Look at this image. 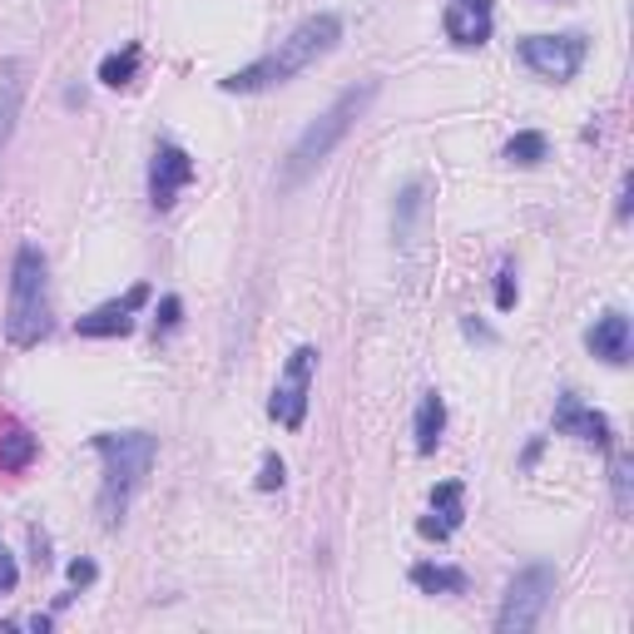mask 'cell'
<instances>
[{
  "label": "cell",
  "instance_id": "cell-1",
  "mask_svg": "<svg viewBox=\"0 0 634 634\" xmlns=\"http://www.w3.org/2000/svg\"><path fill=\"white\" fill-rule=\"evenodd\" d=\"M337 40H343V15L318 11V15L293 25L288 40H278L268 55H258L253 65L219 79V89L223 95H263V89H273V85H288V79H298L302 70H312L323 55H333Z\"/></svg>",
  "mask_w": 634,
  "mask_h": 634
},
{
  "label": "cell",
  "instance_id": "cell-2",
  "mask_svg": "<svg viewBox=\"0 0 634 634\" xmlns=\"http://www.w3.org/2000/svg\"><path fill=\"white\" fill-rule=\"evenodd\" d=\"M95 451L104 461V481H100V521L120 525L129 501L139 496L145 476L154 471L159 442L149 432H100L95 436Z\"/></svg>",
  "mask_w": 634,
  "mask_h": 634
},
{
  "label": "cell",
  "instance_id": "cell-3",
  "mask_svg": "<svg viewBox=\"0 0 634 634\" xmlns=\"http://www.w3.org/2000/svg\"><path fill=\"white\" fill-rule=\"evenodd\" d=\"M372 100H377V85H372V79H368V85L343 89V95H337V100L327 104V110L298 134V145L288 149V164H283V189L302 184L312 169H323L327 159H333V149L343 145L347 134H352V124L368 114Z\"/></svg>",
  "mask_w": 634,
  "mask_h": 634
},
{
  "label": "cell",
  "instance_id": "cell-4",
  "mask_svg": "<svg viewBox=\"0 0 634 634\" xmlns=\"http://www.w3.org/2000/svg\"><path fill=\"white\" fill-rule=\"evenodd\" d=\"M50 333V268L35 244L15 248L11 263V302H5V337L11 347H35Z\"/></svg>",
  "mask_w": 634,
  "mask_h": 634
},
{
  "label": "cell",
  "instance_id": "cell-5",
  "mask_svg": "<svg viewBox=\"0 0 634 634\" xmlns=\"http://www.w3.org/2000/svg\"><path fill=\"white\" fill-rule=\"evenodd\" d=\"M550 595H556V570L550 565H525L521 575L506 585L501 614H496V634H525L540 624V614L550 610Z\"/></svg>",
  "mask_w": 634,
  "mask_h": 634
},
{
  "label": "cell",
  "instance_id": "cell-6",
  "mask_svg": "<svg viewBox=\"0 0 634 634\" xmlns=\"http://www.w3.org/2000/svg\"><path fill=\"white\" fill-rule=\"evenodd\" d=\"M515 50H521L525 70H535V75L550 79V85H565V79L580 75V65H585V55H591V40H585L580 30H565V35H525Z\"/></svg>",
  "mask_w": 634,
  "mask_h": 634
},
{
  "label": "cell",
  "instance_id": "cell-7",
  "mask_svg": "<svg viewBox=\"0 0 634 634\" xmlns=\"http://www.w3.org/2000/svg\"><path fill=\"white\" fill-rule=\"evenodd\" d=\"M312 372H318V347H293L288 368H283L278 387H273V401H268V412L273 422L298 432L308 422V397H312Z\"/></svg>",
  "mask_w": 634,
  "mask_h": 634
},
{
  "label": "cell",
  "instance_id": "cell-8",
  "mask_svg": "<svg viewBox=\"0 0 634 634\" xmlns=\"http://www.w3.org/2000/svg\"><path fill=\"white\" fill-rule=\"evenodd\" d=\"M189 184H194L189 149H178L174 139H164V145L154 149V164H149V203H154V209H169Z\"/></svg>",
  "mask_w": 634,
  "mask_h": 634
},
{
  "label": "cell",
  "instance_id": "cell-9",
  "mask_svg": "<svg viewBox=\"0 0 634 634\" xmlns=\"http://www.w3.org/2000/svg\"><path fill=\"white\" fill-rule=\"evenodd\" d=\"M149 302V288L145 283H134L124 298H114V302H100L95 312H85L75 323V333L79 337H124V333H134V312L145 308Z\"/></svg>",
  "mask_w": 634,
  "mask_h": 634
},
{
  "label": "cell",
  "instance_id": "cell-10",
  "mask_svg": "<svg viewBox=\"0 0 634 634\" xmlns=\"http://www.w3.org/2000/svg\"><path fill=\"white\" fill-rule=\"evenodd\" d=\"M556 432L560 436H575V442H585V446H600V451H610V446H614L610 417L595 412V407H585L575 391H565V397L556 401Z\"/></svg>",
  "mask_w": 634,
  "mask_h": 634
},
{
  "label": "cell",
  "instance_id": "cell-11",
  "mask_svg": "<svg viewBox=\"0 0 634 634\" xmlns=\"http://www.w3.org/2000/svg\"><path fill=\"white\" fill-rule=\"evenodd\" d=\"M446 40L471 50V45H486L490 30H496V5L490 0H446Z\"/></svg>",
  "mask_w": 634,
  "mask_h": 634
},
{
  "label": "cell",
  "instance_id": "cell-12",
  "mask_svg": "<svg viewBox=\"0 0 634 634\" xmlns=\"http://www.w3.org/2000/svg\"><path fill=\"white\" fill-rule=\"evenodd\" d=\"M585 347H591V357L610 362V368H624L630 352H634L630 318H624V312H605V318H595V327L585 333Z\"/></svg>",
  "mask_w": 634,
  "mask_h": 634
},
{
  "label": "cell",
  "instance_id": "cell-13",
  "mask_svg": "<svg viewBox=\"0 0 634 634\" xmlns=\"http://www.w3.org/2000/svg\"><path fill=\"white\" fill-rule=\"evenodd\" d=\"M461 481H442V486H432V515H422V525L417 531L426 535V540H451L461 525V515H467V506H461Z\"/></svg>",
  "mask_w": 634,
  "mask_h": 634
},
{
  "label": "cell",
  "instance_id": "cell-14",
  "mask_svg": "<svg viewBox=\"0 0 634 634\" xmlns=\"http://www.w3.org/2000/svg\"><path fill=\"white\" fill-rule=\"evenodd\" d=\"M21 104H25V65L21 60H0V154L11 145Z\"/></svg>",
  "mask_w": 634,
  "mask_h": 634
},
{
  "label": "cell",
  "instance_id": "cell-15",
  "mask_svg": "<svg viewBox=\"0 0 634 634\" xmlns=\"http://www.w3.org/2000/svg\"><path fill=\"white\" fill-rule=\"evenodd\" d=\"M442 432H446V401L436 391H426L422 407H417V422H412V436H417V451L432 457L436 446H442Z\"/></svg>",
  "mask_w": 634,
  "mask_h": 634
},
{
  "label": "cell",
  "instance_id": "cell-16",
  "mask_svg": "<svg viewBox=\"0 0 634 634\" xmlns=\"http://www.w3.org/2000/svg\"><path fill=\"white\" fill-rule=\"evenodd\" d=\"M412 585L422 595H467V570L422 560V565H412Z\"/></svg>",
  "mask_w": 634,
  "mask_h": 634
},
{
  "label": "cell",
  "instance_id": "cell-17",
  "mask_svg": "<svg viewBox=\"0 0 634 634\" xmlns=\"http://www.w3.org/2000/svg\"><path fill=\"white\" fill-rule=\"evenodd\" d=\"M35 451H40V442H35L21 422L0 426V471H25L35 461Z\"/></svg>",
  "mask_w": 634,
  "mask_h": 634
},
{
  "label": "cell",
  "instance_id": "cell-18",
  "mask_svg": "<svg viewBox=\"0 0 634 634\" xmlns=\"http://www.w3.org/2000/svg\"><path fill=\"white\" fill-rule=\"evenodd\" d=\"M139 75V45H124V50H114V55H104L100 60V85H110V89H120V85H129V79Z\"/></svg>",
  "mask_w": 634,
  "mask_h": 634
},
{
  "label": "cell",
  "instance_id": "cell-19",
  "mask_svg": "<svg viewBox=\"0 0 634 634\" xmlns=\"http://www.w3.org/2000/svg\"><path fill=\"white\" fill-rule=\"evenodd\" d=\"M550 154V139L540 129H521L511 139V145H506V159H511V164H521V169H531V164H540V159Z\"/></svg>",
  "mask_w": 634,
  "mask_h": 634
},
{
  "label": "cell",
  "instance_id": "cell-20",
  "mask_svg": "<svg viewBox=\"0 0 634 634\" xmlns=\"http://www.w3.org/2000/svg\"><path fill=\"white\" fill-rule=\"evenodd\" d=\"M610 481H614V511L620 515H630V506H634V461L624 457H614V467H610Z\"/></svg>",
  "mask_w": 634,
  "mask_h": 634
},
{
  "label": "cell",
  "instance_id": "cell-21",
  "mask_svg": "<svg viewBox=\"0 0 634 634\" xmlns=\"http://www.w3.org/2000/svg\"><path fill=\"white\" fill-rule=\"evenodd\" d=\"M417 209H422V184H407V189H401V199H397V238H401V244L412 238Z\"/></svg>",
  "mask_w": 634,
  "mask_h": 634
},
{
  "label": "cell",
  "instance_id": "cell-22",
  "mask_svg": "<svg viewBox=\"0 0 634 634\" xmlns=\"http://www.w3.org/2000/svg\"><path fill=\"white\" fill-rule=\"evenodd\" d=\"M515 298H521V288H515V268H511V263H501V273H496V308L511 312V308H515Z\"/></svg>",
  "mask_w": 634,
  "mask_h": 634
},
{
  "label": "cell",
  "instance_id": "cell-23",
  "mask_svg": "<svg viewBox=\"0 0 634 634\" xmlns=\"http://www.w3.org/2000/svg\"><path fill=\"white\" fill-rule=\"evenodd\" d=\"M283 476H288L283 457H278V451H268L263 467H258V490H278V486H283Z\"/></svg>",
  "mask_w": 634,
  "mask_h": 634
},
{
  "label": "cell",
  "instance_id": "cell-24",
  "mask_svg": "<svg viewBox=\"0 0 634 634\" xmlns=\"http://www.w3.org/2000/svg\"><path fill=\"white\" fill-rule=\"evenodd\" d=\"M178 318H184V298H174V293H169L164 302H159V318H154V333L164 337V333H174L178 327Z\"/></svg>",
  "mask_w": 634,
  "mask_h": 634
},
{
  "label": "cell",
  "instance_id": "cell-25",
  "mask_svg": "<svg viewBox=\"0 0 634 634\" xmlns=\"http://www.w3.org/2000/svg\"><path fill=\"white\" fill-rule=\"evenodd\" d=\"M15 580H21V570H15V560L5 556V540H0V595H11Z\"/></svg>",
  "mask_w": 634,
  "mask_h": 634
},
{
  "label": "cell",
  "instance_id": "cell-26",
  "mask_svg": "<svg viewBox=\"0 0 634 634\" xmlns=\"http://www.w3.org/2000/svg\"><path fill=\"white\" fill-rule=\"evenodd\" d=\"M95 575H100V570H95V560H75V565H70V585H89Z\"/></svg>",
  "mask_w": 634,
  "mask_h": 634
},
{
  "label": "cell",
  "instance_id": "cell-27",
  "mask_svg": "<svg viewBox=\"0 0 634 634\" xmlns=\"http://www.w3.org/2000/svg\"><path fill=\"white\" fill-rule=\"evenodd\" d=\"M461 333L476 337V343H496V333H490V327H481L476 318H461Z\"/></svg>",
  "mask_w": 634,
  "mask_h": 634
},
{
  "label": "cell",
  "instance_id": "cell-28",
  "mask_svg": "<svg viewBox=\"0 0 634 634\" xmlns=\"http://www.w3.org/2000/svg\"><path fill=\"white\" fill-rule=\"evenodd\" d=\"M630 199H634V178L624 174V184H620V219H630Z\"/></svg>",
  "mask_w": 634,
  "mask_h": 634
}]
</instances>
